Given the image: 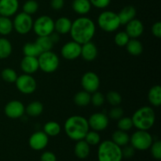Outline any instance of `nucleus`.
Masks as SVG:
<instances>
[{
    "label": "nucleus",
    "mask_w": 161,
    "mask_h": 161,
    "mask_svg": "<svg viewBox=\"0 0 161 161\" xmlns=\"http://www.w3.org/2000/svg\"><path fill=\"white\" fill-rule=\"evenodd\" d=\"M14 30L13 20L9 17H0V35L1 36H7L10 34Z\"/></svg>",
    "instance_id": "nucleus-32"
},
{
    "label": "nucleus",
    "mask_w": 161,
    "mask_h": 161,
    "mask_svg": "<svg viewBox=\"0 0 161 161\" xmlns=\"http://www.w3.org/2000/svg\"><path fill=\"white\" fill-rule=\"evenodd\" d=\"M151 31H152L153 35L155 37L158 38V39L161 38V22H155V23L153 25Z\"/></svg>",
    "instance_id": "nucleus-46"
},
{
    "label": "nucleus",
    "mask_w": 161,
    "mask_h": 161,
    "mask_svg": "<svg viewBox=\"0 0 161 161\" xmlns=\"http://www.w3.org/2000/svg\"><path fill=\"white\" fill-rule=\"evenodd\" d=\"M23 53L25 56L38 58L41 53V51L36 44V42H27L23 47Z\"/></svg>",
    "instance_id": "nucleus-33"
},
{
    "label": "nucleus",
    "mask_w": 161,
    "mask_h": 161,
    "mask_svg": "<svg viewBox=\"0 0 161 161\" xmlns=\"http://www.w3.org/2000/svg\"><path fill=\"white\" fill-rule=\"evenodd\" d=\"M131 119L133 127L137 130H149L155 124V112L152 107L142 106L134 113Z\"/></svg>",
    "instance_id": "nucleus-3"
},
{
    "label": "nucleus",
    "mask_w": 161,
    "mask_h": 161,
    "mask_svg": "<svg viewBox=\"0 0 161 161\" xmlns=\"http://www.w3.org/2000/svg\"><path fill=\"white\" fill-rule=\"evenodd\" d=\"M126 33L130 39H138L144 32V25L138 19H133L126 24Z\"/></svg>",
    "instance_id": "nucleus-16"
},
{
    "label": "nucleus",
    "mask_w": 161,
    "mask_h": 161,
    "mask_svg": "<svg viewBox=\"0 0 161 161\" xmlns=\"http://www.w3.org/2000/svg\"><path fill=\"white\" fill-rule=\"evenodd\" d=\"M50 36L54 44L58 43V42L60 41V39H61V37H60V34H58V33L56 32V31H53V32H52L51 34L50 35Z\"/></svg>",
    "instance_id": "nucleus-48"
},
{
    "label": "nucleus",
    "mask_w": 161,
    "mask_h": 161,
    "mask_svg": "<svg viewBox=\"0 0 161 161\" xmlns=\"http://www.w3.org/2000/svg\"><path fill=\"white\" fill-rule=\"evenodd\" d=\"M126 50L132 56H139L143 52V45L138 39H130L127 43Z\"/></svg>",
    "instance_id": "nucleus-26"
},
{
    "label": "nucleus",
    "mask_w": 161,
    "mask_h": 161,
    "mask_svg": "<svg viewBox=\"0 0 161 161\" xmlns=\"http://www.w3.org/2000/svg\"><path fill=\"white\" fill-rule=\"evenodd\" d=\"M91 6L98 9H105L110 4L111 0H89Z\"/></svg>",
    "instance_id": "nucleus-44"
},
{
    "label": "nucleus",
    "mask_w": 161,
    "mask_h": 161,
    "mask_svg": "<svg viewBox=\"0 0 161 161\" xmlns=\"http://www.w3.org/2000/svg\"><path fill=\"white\" fill-rule=\"evenodd\" d=\"M84 140L86 141V142L91 146H97L99 143L101 142V137L100 135L97 131L95 130H90L86 133V136H85Z\"/></svg>",
    "instance_id": "nucleus-36"
},
{
    "label": "nucleus",
    "mask_w": 161,
    "mask_h": 161,
    "mask_svg": "<svg viewBox=\"0 0 161 161\" xmlns=\"http://www.w3.org/2000/svg\"><path fill=\"white\" fill-rule=\"evenodd\" d=\"M97 24L101 29L105 32H114L121 25L118 14L110 10L101 13L97 17Z\"/></svg>",
    "instance_id": "nucleus-5"
},
{
    "label": "nucleus",
    "mask_w": 161,
    "mask_h": 161,
    "mask_svg": "<svg viewBox=\"0 0 161 161\" xmlns=\"http://www.w3.org/2000/svg\"><path fill=\"white\" fill-rule=\"evenodd\" d=\"M20 67L25 74L31 75L35 73L39 69L38 58L25 56L20 61Z\"/></svg>",
    "instance_id": "nucleus-17"
},
{
    "label": "nucleus",
    "mask_w": 161,
    "mask_h": 161,
    "mask_svg": "<svg viewBox=\"0 0 161 161\" xmlns=\"http://www.w3.org/2000/svg\"><path fill=\"white\" fill-rule=\"evenodd\" d=\"M130 40V37L126 33V31H119L116 34L114 37V42L118 47H125L128 41Z\"/></svg>",
    "instance_id": "nucleus-39"
},
{
    "label": "nucleus",
    "mask_w": 161,
    "mask_h": 161,
    "mask_svg": "<svg viewBox=\"0 0 161 161\" xmlns=\"http://www.w3.org/2000/svg\"><path fill=\"white\" fill-rule=\"evenodd\" d=\"M39 9V4L36 0H28L23 5V12L27 14H34Z\"/></svg>",
    "instance_id": "nucleus-38"
},
{
    "label": "nucleus",
    "mask_w": 161,
    "mask_h": 161,
    "mask_svg": "<svg viewBox=\"0 0 161 161\" xmlns=\"http://www.w3.org/2000/svg\"><path fill=\"white\" fill-rule=\"evenodd\" d=\"M137 11L133 6H126L119 11L118 14L121 25H125L131 20L135 18Z\"/></svg>",
    "instance_id": "nucleus-20"
},
{
    "label": "nucleus",
    "mask_w": 161,
    "mask_h": 161,
    "mask_svg": "<svg viewBox=\"0 0 161 161\" xmlns=\"http://www.w3.org/2000/svg\"><path fill=\"white\" fill-rule=\"evenodd\" d=\"M117 121V127L119 130L127 132L133 127V123H132L131 117L123 116L120 119H118Z\"/></svg>",
    "instance_id": "nucleus-37"
},
{
    "label": "nucleus",
    "mask_w": 161,
    "mask_h": 161,
    "mask_svg": "<svg viewBox=\"0 0 161 161\" xmlns=\"http://www.w3.org/2000/svg\"><path fill=\"white\" fill-rule=\"evenodd\" d=\"M90 152H91V148L84 139L76 142V144L74 148V153L77 158L80 160L87 158L88 156L90 155Z\"/></svg>",
    "instance_id": "nucleus-22"
},
{
    "label": "nucleus",
    "mask_w": 161,
    "mask_h": 161,
    "mask_svg": "<svg viewBox=\"0 0 161 161\" xmlns=\"http://www.w3.org/2000/svg\"><path fill=\"white\" fill-rule=\"evenodd\" d=\"M32 30L38 36H50L54 31V20L47 15H42L33 21Z\"/></svg>",
    "instance_id": "nucleus-8"
},
{
    "label": "nucleus",
    "mask_w": 161,
    "mask_h": 161,
    "mask_svg": "<svg viewBox=\"0 0 161 161\" xmlns=\"http://www.w3.org/2000/svg\"><path fill=\"white\" fill-rule=\"evenodd\" d=\"M35 42H36L37 47H39V49L40 50L41 53L52 50L53 46L55 45V44L53 43V41H52L50 36H39Z\"/></svg>",
    "instance_id": "nucleus-27"
},
{
    "label": "nucleus",
    "mask_w": 161,
    "mask_h": 161,
    "mask_svg": "<svg viewBox=\"0 0 161 161\" xmlns=\"http://www.w3.org/2000/svg\"><path fill=\"white\" fill-rule=\"evenodd\" d=\"M14 29L20 35H26L32 30L33 20L31 15L21 12L15 16L13 20Z\"/></svg>",
    "instance_id": "nucleus-9"
},
{
    "label": "nucleus",
    "mask_w": 161,
    "mask_h": 161,
    "mask_svg": "<svg viewBox=\"0 0 161 161\" xmlns=\"http://www.w3.org/2000/svg\"><path fill=\"white\" fill-rule=\"evenodd\" d=\"M4 113L8 118L19 119L25 113V107L20 101L13 100L5 105Z\"/></svg>",
    "instance_id": "nucleus-13"
},
{
    "label": "nucleus",
    "mask_w": 161,
    "mask_h": 161,
    "mask_svg": "<svg viewBox=\"0 0 161 161\" xmlns=\"http://www.w3.org/2000/svg\"><path fill=\"white\" fill-rule=\"evenodd\" d=\"M148 100L154 107H160L161 105V87L160 85H154L148 92Z\"/></svg>",
    "instance_id": "nucleus-23"
},
{
    "label": "nucleus",
    "mask_w": 161,
    "mask_h": 161,
    "mask_svg": "<svg viewBox=\"0 0 161 161\" xmlns=\"http://www.w3.org/2000/svg\"><path fill=\"white\" fill-rule=\"evenodd\" d=\"M72 20L66 17H61L54 22V31L60 35L69 33L72 27Z\"/></svg>",
    "instance_id": "nucleus-21"
},
{
    "label": "nucleus",
    "mask_w": 161,
    "mask_h": 161,
    "mask_svg": "<svg viewBox=\"0 0 161 161\" xmlns=\"http://www.w3.org/2000/svg\"><path fill=\"white\" fill-rule=\"evenodd\" d=\"M124 109L118 105V106H113V108L108 112V116L109 119L113 120H118L124 116Z\"/></svg>",
    "instance_id": "nucleus-42"
},
{
    "label": "nucleus",
    "mask_w": 161,
    "mask_h": 161,
    "mask_svg": "<svg viewBox=\"0 0 161 161\" xmlns=\"http://www.w3.org/2000/svg\"><path fill=\"white\" fill-rule=\"evenodd\" d=\"M112 141L122 148L129 144L130 136L127 131H124V130L118 129L113 132V135H112Z\"/></svg>",
    "instance_id": "nucleus-25"
},
{
    "label": "nucleus",
    "mask_w": 161,
    "mask_h": 161,
    "mask_svg": "<svg viewBox=\"0 0 161 161\" xmlns=\"http://www.w3.org/2000/svg\"><path fill=\"white\" fill-rule=\"evenodd\" d=\"M122 159V148L112 140H105L99 143L97 149L98 161H121Z\"/></svg>",
    "instance_id": "nucleus-4"
},
{
    "label": "nucleus",
    "mask_w": 161,
    "mask_h": 161,
    "mask_svg": "<svg viewBox=\"0 0 161 161\" xmlns=\"http://www.w3.org/2000/svg\"><path fill=\"white\" fill-rule=\"evenodd\" d=\"M90 128L95 131H103L108 127L109 118L108 115L102 113H96L91 115L87 119Z\"/></svg>",
    "instance_id": "nucleus-12"
},
{
    "label": "nucleus",
    "mask_w": 161,
    "mask_h": 161,
    "mask_svg": "<svg viewBox=\"0 0 161 161\" xmlns=\"http://www.w3.org/2000/svg\"><path fill=\"white\" fill-rule=\"evenodd\" d=\"M91 94L85 91H79L74 96V102H75V104L77 106H87L91 103Z\"/></svg>",
    "instance_id": "nucleus-30"
},
{
    "label": "nucleus",
    "mask_w": 161,
    "mask_h": 161,
    "mask_svg": "<svg viewBox=\"0 0 161 161\" xmlns=\"http://www.w3.org/2000/svg\"><path fill=\"white\" fill-rule=\"evenodd\" d=\"M135 149L131 145H130V146L127 145V146H124V148L122 149L123 158L130 159L135 156Z\"/></svg>",
    "instance_id": "nucleus-43"
},
{
    "label": "nucleus",
    "mask_w": 161,
    "mask_h": 161,
    "mask_svg": "<svg viewBox=\"0 0 161 161\" xmlns=\"http://www.w3.org/2000/svg\"><path fill=\"white\" fill-rule=\"evenodd\" d=\"M149 149H150L151 155L153 156V157L156 160H160L161 159V142L159 140L153 142Z\"/></svg>",
    "instance_id": "nucleus-41"
},
{
    "label": "nucleus",
    "mask_w": 161,
    "mask_h": 161,
    "mask_svg": "<svg viewBox=\"0 0 161 161\" xmlns=\"http://www.w3.org/2000/svg\"><path fill=\"white\" fill-rule=\"evenodd\" d=\"M40 161H57L56 155L50 151H46L41 155Z\"/></svg>",
    "instance_id": "nucleus-45"
},
{
    "label": "nucleus",
    "mask_w": 161,
    "mask_h": 161,
    "mask_svg": "<svg viewBox=\"0 0 161 161\" xmlns=\"http://www.w3.org/2000/svg\"><path fill=\"white\" fill-rule=\"evenodd\" d=\"M64 0H51L50 6L54 10H60L64 7Z\"/></svg>",
    "instance_id": "nucleus-47"
},
{
    "label": "nucleus",
    "mask_w": 161,
    "mask_h": 161,
    "mask_svg": "<svg viewBox=\"0 0 161 161\" xmlns=\"http://www.w3.org/2000/svg\"><path fill=\"white\" fill-rule=\"evenodd\" d=\"M95 31L96 26L94 22L88 17H81L72 22L69 33L72 40L83 45L92 40Z\"/></svg>",
    "instance_id": "nucleus-1"
},
{
    "label": "nucleus",
    "mask_w": 161,
    "mask_h": 161,
    "mask_svg": "<svg viewBox=\"0 0 161 161\" xmlns=\"http://www.w3.org/2000/svg\"><path fill=\"white\" fill-rule=\"evenodd\" d=\"M64 130L70 139L77 142L84 139L90 127L86 118L75 115L66 119L64 124Z\"/></svg>",
    "instance_id": "nucleus-2"
},
{
    "label": "nucleus",
    "mask_w": 161,
    "mask_h": 161,
    "mask_svg": "<svg viewBox=\"0 0 161 161\" xmlns=\"http://www.w3.org/2000/svg\"><path fill=\"white\" fill-rule=\"evenodd\" d=\"M42 112H43V105L38 101L31 102L25 108V113L31 117L39 116V115L42 114Z\"/></svg>",
    "instance_id": "nucleus-28"
},
{
    "label": "nucleus",
    "mask_w": 161,
    "mask_h": 161,
    "mask_svg": "<svg viewBox=\"0 0 161 161\" xmlns=\"http://www.w3.org/2000/svg\"><path fill=\"white\" fill-rule=\"evenodd\" d=\"M81 45L75 41H69L64 44L61 48V56L66 60H75L80 56Z\"/></svg>",
    "instance_id": "nucleus-14"
},
{
    "label": "nucleus",
    "mask_w": 161,
    "mask_h": 161,
    "mask_svg": "<svg viewBox=\"0 0 161 161\" xmlns=\"http://www.w3.org/2000/svg\"><path fill=\"white\" fill-rule=\"evenodd\" d=\"M43 131L48 137L58 136L61 132V126L58 122L49 121L44 124Z\"/></svg>",
    "instance_id": "nucleus-31"
},
{
    "label": "nucleus",
    "mask_w": 161,
    "mask_h": 161,
    "mask_svg": "<svg viewBox=\"0 0 161 161\" xmlns=\"http://www.w3.org/2000/svg\"><path fill=\"white\" fill-rule=\"evenodd\" d=\"M153 142L152 135L147 130H138L130 137V145L135 150L146 151L150 148Z\"/></svg>",
    "instance_id": "nucleus-7"
},
{
    "label": "nucleus",
    "mask_w": 161,
    "mask_h": 161,
    "mask_svg": "<svg viewBox=\"0 0 161 161\" xmlns=\"http://www.w3.org/2000/svg\"><path fill=\"white\" fill-rule=\"evenodd\" d=\"M1 77L3 81L9 83H14L17 80V74L15 70L10 68H6L1 72Z\"/></svg>",
    "instance_id": "nucleus-34"
},
{
    "label": "nucleus",
    "mask_w": 161,
    "mask_h": 161,
    "mask_svg": "<svg viewBox=\"0 0 161 161\" xmlns=\"http://www.w3.org/2000/svg\"><path fill=\"white\" fill-rule=\"evenodd\" d=\"M105 99L112 106H118L122 102V96L120 95L119 92L115 91H108L107 93Z\"/></svg>",
    "instance_id": "nucleus-35"
},
{
    "label": "nucleus",
    "mask_w": 161,
    "mask_h": 161,
    "mask_svg": "<svg viewBox=\"0 0 161 161\" xmlns=\"http://www.w3.org/2000/svg\"><path fill=\"white\" fill-rule=\"evenodd\" d=\"M105 102V97L102 93L99 91H95L91 96V103L95 107H100L103 105Z\"/></svg>",
    "instance_id": "nucleus-40"
},
{
    "label": "nucleus",
    "mask_w": 161,
    "mask_h": 161,
    "mask_svg": "<svg viewBox=\"0 0 161 161\" xmlns=\"http://www.w3.org/2000/svg\"><path fill=\"white\" fill-rule=\"evenodd\" d=\"M98 53L97 47L91 41L81 45L80 56L86 61H93L96 59Z\"/></svg>",
    "instance_id": "nucleus-19"
},
{
    "label": "nucleus",
    "mask_w": 161,
    "mask_h": 161,
    "mask_svg": "<svg viewBox=\"0 0 161 161\" xmlns=\"http://www.w3.org/2000/svg\"><path fill=\"white\" fill-rule=\"evenodd\" d=\"M13 47L10 41L6 38H0V59H6L11 55Z\"/></svg>",
    "instance_id": "nucleus-29"
},
{
    "label": "nucleus",
    "mask_w": 161,
    "mask_h": 161,
    "mask_svg": "<svg viewBox=\"0 0 161 161\" xmlns=\"http://www.w3.org/2000/svg\"><path fill=\"white\" fill-rule=\"evenodd\" d=\"M81 85L83 91L90 94H93L95 91H98L100 86V79L95 72H85L82 76Z\"/></svg>",
    "instance_id": "nucleus-11"
},
{
    "label": "nucleus",
    "mask_w": 161,
    "mask_h": 161,
    "mask_svg": "<svg viewBox=\"0 0 161 161\" xmlns=\"http://www.w3.org/2000/svg\"><path fill=\"white\" fill-rule=\"evenodd\" d=\"M19 8L18 0H0V14L10 17L17 13Z\"/></svg>",
    "instance_id": "nucleus-18"
},
{
    "label": "nucleus",
    "mask_w": 161,
    "mask_h": 161,
    "mask_svg": "<svg viewBox=\"0 0 161 161\" xmlns=\"http://www.w3.org/2000/svg\"><path fill=\"white\" fill-rule=\"evenodd\" d=\"M72 6L73 10L80 15L87 14L91 9V4L89 0H74Z\"/></svg>",
    "instance_id": "nucleus-24"
},
{
    "label": "nucleus",
    "mask_w": 161,
    "mask_h": 161,
    "mask_svg": "<svg viewBox=\"0 0 161 161\" xmlns=\"http://www.w3.org/2000/svg\"><path fill=\"white\" fill-rule=\"evenodd\" d=\"M49 143V137L44 131H36L31 135L28 140L29 146L36 151L44 149Z\"/></svg>",
    "instance_id": "nucleus-15"
},
{
    "label": "nucleus",
    "mask_w": 161,
    "mask_h": 161,
    "mask_svg": "<svg viewBox=\"0 0 161 161\" xmlns=\"http://www.w3.org/2000/svg\"><path fill=\"white\" fill-rule=\"evenodd\" d=\"M39 69L46 73H52L58 69L60 64L59 58L52 50L42 52L38 57Z\"/></svg>",
    "instance_id": "nucleus-6"
},
{
    "label": "nucleus",
    "mask_w": 161,
    "mask_h": 161,
    "mask_svg": "<svg viewBox=\"0 0 161 161\" xmlns=\"http://www.w3.org/2000/svg\"><path fill=\"white\" fill-rule=\"evenodd\" d=\"M16 87L24 94H31L37 88V83L34 77L28 74H23L17 76L15 81Z\"/></svg>",
    "instance_id": "nucleus-10"
},
{
    "label": "nucleus",
    "mask_w": 161,
    "mask_h": 161,
    "mask_svg": "<svg viewBox=\"0 0 161 161\" xmlns=\"http://www.w3.org/2000/svg\"><path fill=\"white\" fill-rule=\"evenodd\" d=\"M0 17H1V14H0Z\"/></svg>",
    "instance_id": "nucleus-49"
}]
</instances>
